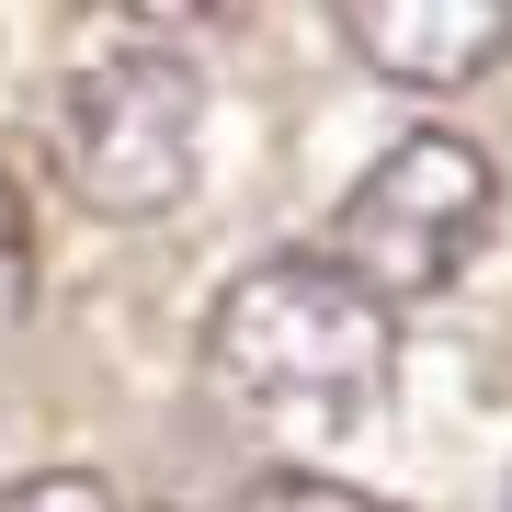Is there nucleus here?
<instances>
[{
	"mask_svg": "<svg viewBox=\"0 0 512 512\" xmlns=\"http://www.w3.org/2000/svg\"><path fill=\"white\" fill-rule=\"evenodd\" d=\"M205 387L262 433L342 444L399 387V308H376L319 251H274L251 274H228L205 308Z\"/></svg>",
	"mask_w": 512,
	"mask_h": 512,
	"instance_id": "f257e3e1",
	"label": "nucleus"
},
{
	"mask_svg": "<svg viewBox=\"0 0 512 512\" xmlns=\"http://www.w3.org/2000/svg\"><path fill=\"white\" fill-rule=\"evenodd\" d=\"M501 217V171L490 148L444 137V126H410L387 160L330 205V274H353L376 308H410V296H444L478 262V239Z\"/></svg>",
	"mask_w": 512,
	"mask_h": 512,
	"instance_id": "f03ea898",
	"label": "nucleus"
},
{
	"mask_svg": "<svg viewBox=\"0 0 512 512\" xmlns=\"http://www.w3.org/2000/svg\"><path fill=\"white\" fill-rule=\"evenodd\" d=\"M194 126H205V80L160 46H114L57 92V160L103 217H171L194 183Z\"/></svg>",
	"mask_w": 512,
	"mask_h": 512,
	"instance_id": "7ed1b4c3",
	"label": "nucleus"
},
{
	"mask_svg": "<svg viewBox=\"0 0 512 512\" xmlns=\"http://www.w3.org/2000/svg\"><path fill=\"white\" fill-rule=\"evenodd\" d=\"M342 35L376 80L467 92L512 57V0H342Z\"/></svg>",
	"mask_w": 512,
	"mask_h": 512,
	"instance_id": "20e7f679",
	"label": "nucleus"
},
{
	"mask_svg": "<svg viewBox=\"0 0 512 512\" xmlns=\"http://www.w3.org/2000/svg\"><path fill=\"white\" fill-rule=\"evenodd\" d=\"M239 512H399V501L353 490V478H319V467H262L251 490H239Z\"/></svg>",
	"mask_w": 512,
	"mask_h": 512,
	"instance_id": "39448f33",
	"label": "nucleus"
},
{
	"mask_svg": "<svg viewBox=\"0 0 512 512\" xmlns=\"http://www.w3.org/2000/svg\"><path fill=\"white\" fill-rule=\"evenodd\" d=\"M0 512H114V490H103L92 467H46V478H12Z\"/></svg>",
	"mask_w": 512,
	"mask_h": 512,
	"instance_id": "423d86ee",
	"label": "nucleus"
},
{
	"mask_svg": "<svg viewBox=\"0 0 512 512\" xmlns=\"http://www.w3.org/2000/svg\"><path fill=\"white\" fill-rule=\"evenodd\" d=\"M23 274H35V228H23V183L0 171V330L23 308Z\"/></svg>",
	"mask_w": 512,
	"mask_h": 512,
	"instance_id": "0eeeda50",
	"label": "nucleus"
}]
</instances>
